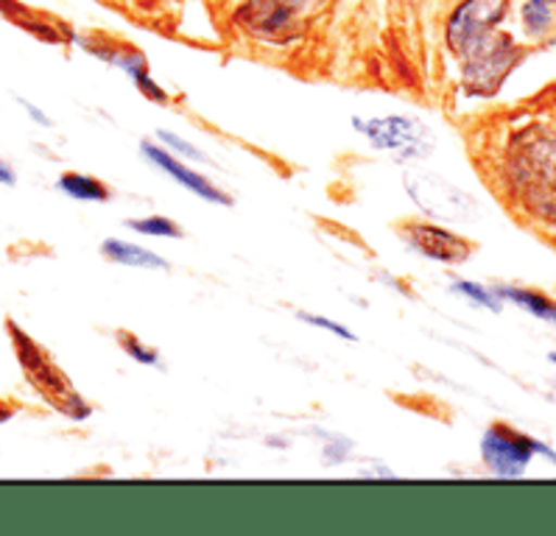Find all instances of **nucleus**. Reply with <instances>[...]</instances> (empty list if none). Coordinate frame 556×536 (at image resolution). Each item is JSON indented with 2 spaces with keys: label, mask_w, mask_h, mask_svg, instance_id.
<instances>
[{
  "label": "nucleus",
  "mask_w": 556,
  "mask_h": 536,
  "mask_svg": "<svg viewBox=\"0 0 556 536\" xmlns=\"http://www.w3.org/2000/svg\"><path fill=\"white\" fill-rule=\"evenodd\" d=\"M511 188L536 218L556 227V135L523 131L509 145Z\"/></svg>",
  "instance_id": "nucleus-1"
},
{
  "label": "nucleus",
  "mask_w": 556,
  "mask_h": 536,
  "mask_svg": "<svg viewBox=\"0 0 556 536\" xmlns=\"http://www.w3.org/2000/svg\"><path fill=\"white\" fill-rule=\"evenodd\" d=\"M7 330L9 339H12L14 355H17V363H21L23 374L28 378L34 392L40 394L48 406L56 408L60 413H65L67 419H73V422H85L92 413L90 406H87V399L73 388L71 378L56 367V360H53L26 330L17 328L14 321H9Z\"/></svg>",
  "instance_id": "nucleus-2"
},
{
  "label": "nucleus",
  "mask_w": 556,
  "mask_h": 536,
  "mask_svg": "<svg viewBox=\"0 0 556 536\" xmlns=\"http://www.w3.org/2000/svg\"><path fill=\"white\" fill-rule=\"evenodd\" d=\"M517 60H520V48L506 34L492 31L490 37H484V40L462 53L465 90L472 92V95H492V92H497V87L504 85Z\"/></svg>",
  "instance_id": "nucleus-3"
},
{
  "label": "nucleus",
  "mask_w": 556,
  "mask_h": 536,
  "mask_svg": "<svg viewBox=\"0 0 556 536\" xmlns=\"http://www.w3.org/2000/svg\"><path fill=\"white\" fill-rule=\"evenodd\" d=\"M536 452H545V456H554L548 447H543L540 442L529 438L526 433H517L509 425H492L490 431L481 438V456H484V464L495 472L497 477H517L523 475L526 467L531 464V458Z\"/></svg>",
  "instance_id": "nucleus-4"
},
{
  "label": "nucleus",
  "mask_w": 556,
  "mask_h": 536,
  "mask_svg": "<svg viewBox=\"0 0 556 536\" xmlns=\"http://www.w3.org/2000/svg\"><path fill=\"white\" fill-rule=\"evenodd\" d=\"M316 0H247L241 9V23L249 31L268 37V40H286L296 34L311 7Z\"/></svg>",
  "instance_id": "nucleus-5"
},
{
  "label": "nucleus",
  "mask_w": 556,
  "mask_h": 536,
  "mask_svg": "<svg viewBox=\"0 0 556 536\" xmlns=\"http://www.w3.org/2000/svg\"><path fill=\"white\" fill-rule=\"evenodd\" d=\"M509 9V0H465L447 21V46L456 56L490 37L501 17Z\"/></svg>",
  "instance_id": "nucleus-6"
},
{
  "label": "nucleus",
  "mask_w": 556,
  "mask_h": 536,
  "mask_svg": "<svg viewBox=\"0 0 556 536\" xmlns=\"http://www.w3.org/2000/svg\"><path fill=\"white\" fill-rule=\"evenodd\" d=\"M406 188L419 209H426L428 216L439 221H462L472 213V199L437 174H426V170L408 174Z\"/></svg>",
  "instance_id": "nucleus-7"
},
{
  "label": "nucleus",
  "mask_w": 556,
  "mask_h": 536,
  "mask_svg": "<svg viewBox=\"0 0 556 536\" xmlns=\"http://www.w3.org/2000/svg\"><path fill=\"white\" fill-rule=\"evenodd\" d=\"M355 129L375 145V149L397 151V154H419L428 149V129L417 118L406 115H387V118L353 120Z\"/></svg>",
  "instance_id": "nucleus-8"
},
{
  "label": "nucleus",
  "mask_w": 556,
  "mask_h": 536,
  "mask_svg": "<svg viewBox=\"0 0 556 536\" xmlns=\"http://www.w3.org/2000/svg\"><path fill=\"white\" fill-rule=\"evenodd\" d=\"M403 238H406L408 246L417 248L419 255L437 263H465L472 252L467 238L456 235L439 224H406Z\"/></svg>",
  "instance_id": "nucleus-9"
},
{
  "label": "nucleus",
  "mask_w": 556,
  "mask_h": 536,
  "mask_svg": "<svg viewBox=\"0 0 556 536\" xmlns=\"http://www.w3.org/2000/svg\"><path fill=\"white\" fill-rule=\"evenodd\" d=\"M140 149H143V154L151 159V163L157 165L160 170H165V174H168L174 182H179L182 188H188L190 193H197V196L207 199V202H213V204H232L224 190H218L216 184L210 182V179H204L202 174H197V170H190L188 165L179 163V159L174 157L170 151L160 149V145H154V143H143Z\"/></svg>",
  "instance_id": "nucleus-10"
},
{
  "label": "nucleus",
  "mask_w": 556,
  "mask_h": 536,
  "mask_svg": "<svg viewBox=\"0 0 556 536\" xmlns=\"http://www.w3.org/2000/svg\"><path fill=\"white\" fill-rule=\"evenodd\" d=\"M79 42L85 51L92 53V56H99V60L110 62V65H115V67H121L124 73H129L131 79H135V85L143 90V95H149V99H154V101H168V95L160 90L157 81L149 76V62H146L143 53L131 51L129 46L99 48L92 40H79Z\"/></svg>",
  "instance_id": "nucleus-11"
},
{
  "label": "nucleus",
  "mask_w": 556,
  "mask_h": 536,
  "mask_svg": "<svg viewBox=\"0 0 556 536\" xmlns=\"http://www.w3.org/2000/svg\"><path fill=\"white\" fill-rule=\"evenodd\" d=\"M0 14H3L9 23H14V26H21L23 31L40 37V40H51V42L62 40L60 31H56V23L46 21L40 12L23 7V3H17V0H0Z\"/></svg>",
  "instance_id": "nucleus-12"
},
{
  "label": "nucleus",
  "mask_w": 556,
  "mask_h": 536,
  "mask_svg": "<svg viewBox=\"0 0 556 536\" xmlns=\"http://www.w3.org/2000/svg\"><path fill=\"white\" fill-rule=\"evenodd\" d=\"M106 257L112 263H118V266H129V268H165V260L154 252H149L146 246H138V243L131 241H118V238H106L104 246H101Z\"/></svg>",
  "instance_id": "nucleus-13"
},
{
  "label": "nucleus",
  "mask_w": 556,
  "mask_h": 536,
  "mask_svg": "<svg viewBox=\"0 0 556 536\" xmlns=\"http://www.w3.org/2000/svg\"><path fill=\"white\" fill-rule=\"evenodd\" d=\"M60 190L65 196L76 199V202H110L112 196V190L101 179L90 177V174H79V170L62 174Z\"/></svg>",
  "instance_id": "nucleus-14"
},
{
  "label": "nucleus",
  "mask_w": 556,
  "mask_h": 536,
  "mask_svg": "<svg viewBox=\"0 0 556 536\" xmlns=\"http://www.w3.org/2000/svg\"><path fill=\"white\" fill-rule=\"evenodd\" d=\"M523 28L531 37H551V34H556V0H526Z\"/></svg>",
  "instance_id": "nucleus-15"
},
{
  "label": "nucleus",
  "mask_w": 556,
  "mask_h": 536,
  "mask_svg": "<svg viewBox=\"0 0 556 536\" xmlns=\"http://www.w3.org/2000/svg\"><path fill=\"white\" fill-rule=\"evenodd\" d=\"M495 294L506 296V299H511L515 305L526 308L529 314L540 316V319L556 321V305L551 299H545L543 294H534V291H526V289H501L495 291Z\"/></svg>",
  "instance_id": "nucleus-16"
},
{
  "label": "nucleus",
  "mask_w": 556,
  "mask_h": 536,
  "mask_svg": "<svg viewBox=\"0 0 556 536\" xmlns=\"http://www.w3.org/2000/svg\"><path fill=\"white\" fill-rule=\"evenodd\" d=\"M129 224L140 235H154V238H182V229L165 216H149V218H131Z\"/></svg>",
  "instance_id": "nucleus-17"
},
{
  "label": "nucleus",
  "mask_w": 556,
  "mask_h": 536,
  "mask_svg": "<svg viewBox=\"0 0 556 536\" xmlns=\"http://www.w3.org/2000/svg\"><path fill=\"white\" fill-rule=\"evenodd\" d=\"M453 291H456V294H462V296H467V299L478 302V305H484V308L497 310L495 291H486L484 285H476V282L462 280V282H456V285H453Z\"/></svg>",
  "instance_id": "nucleus-18"
},
{
  "label": "nucleus",
  "mask_w": 556,
  "mask_h": 536,
  "mask_svg": "<svg viewBox=\"0 0 556 536\" xmlns=\"http://www.w3.org/2000/svg\"><path fill=\"white\" fill-rule=\"evenodd\" d=\"M121 347H124V353L129 355V358H135L138 363H149V367H154L157 363V353L149 347H143L138 339L131 333H121Z\"/></svg>",
  "instance_id": "nucleus-19"
},
{
  "label": "nucleus",
  "mask_w": 556,
  "mask_h": 536,
  "mask_svg": "<svg viewBox=\"0 0 556 536\" xmlns=\"http://www.w3.org/2000/svg\"><path fill=\"white\" fill-rule=\"evenodd\" d=\"M302 321H308V324H314V328H321V330H328V333L339 335V339H350L353 341L355 335L350 333L348 328H341V324H336V321L325 319V316H314V314H300Z\"/></svg>",
  "instance_id": "nucleus-20"
},
{
  "label": "nucleus",
  "mask_w": 556,
  "mask_h": 536,
  "mask_svg": "<svg viewBox=\"0 0 556 536\" xmlns=\"http://www.w3.org/2000/svg\"><path fill=\"white\" fill-rule=\"evenodd\" d=\"M160 140H163V143L168 145V149L182 151V154H188L190 159H197V163H204V154H202V151L193 149V145L185 143V140H179L177 135H170V131H160Z\"/></svg>",
  "instance_id": "nucleus-21"
},
{
  "label": "nucleus",
  "mask_w": 556,
  "mask_h": 536,
  "mask_svg": "<svg viewBox=\"0 0 556 536\" xmlns=\"http://www.w3.org/2000/svg\"><path fill=\"white\" fill-rule=\"evenodd\" d=\"M21 106H23V110H26V115H28V118L34 120V124H40V126H51V118H48V115H42V110H40V106H34L31 101H26V99H21Z\"/></svg>",
  "instance_id": "nucleus-22"
},
{
  "label": "nucleus",
  "mask_w": 556,
  "mask_h": 536,
  "mask_svg": "<svg viewBox=\"0 0 556 536\" xmlns=\"http://www.w3.org/2000/svg\"><path fill=\"white\" fill-rule=\"evenodd\" d=\"M14 182H17V174H14V168L7 163V159L0 157V184H7V188H12Z\"/></svg>",
  "instance_id": "nucleus-23"
},
{
  "label": "nucleus",
  "mask_w": 556,
  "mask_h": 536,
  "mask_svg": "<svg viewBox=\"0 0 556 536\" xmlns=\"http://www.w3.org/2000/svg\"><path fill=\"white\" fill-rule=\"evenodd\" d=\"M14 417V411L9 406H3V403H0V425H3V422H9V419Z\"/></svg>",
  "instance_id": "nucleus-24"
},
{
  "label": "nucleus",
  "mask_w": 556,
  "mask_h": 536,
  "mask_svg": "<svg viewBox=\"0 0 556 536\" xmlns=\"http://www.w3.org/2000/svg\"><path fill=\"white\" fill-rule=\"evenodd\" d=\"M551 360H554V363H556V355H551Z\"/></svg>",
  "instance_id": "nucleus-25"
}]
</instances>
